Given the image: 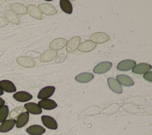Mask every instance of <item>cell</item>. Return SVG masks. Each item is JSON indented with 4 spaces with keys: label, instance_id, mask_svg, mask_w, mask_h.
Listing matches in <instances>:
<instances>
[{
    "label": "cell",
    "instance_id": "19",
    "mask_svg": "<svg viewBox=\"0 0 152 135\" xmlns=\"http://www.w3.org/2000/svg\"><path fill=\"white\" fill-rule=\"evenodd\" d=\"M10 8L11 11L16 14L24 15L28 13L27 8L20 3H14L11 4Z\"/></svg>",
    "mask_w": 152,
    "mask_h": 135
},
{
    "label": "cell",
    "instance_id": "21",
    "mask_svg": "<svg viewBox=\"0 0 152 135\" xmlns=\"http://www.w3.org/2000/svg\"><path fill=\"white\" fill-rule=\"evenodd\" d=\"M27 8V12L29 13V14L33 18L38 19V20H42L43 18L42 13L40 12V11L39 10L37 7L33 5H28Z\"/></svg>",
    "mask_w": 152,
    "mask_h": 135
},
{
    "label": "cell",
    "instance_id": "11",
    "mask_svg": "<svg viewBox=\"0 0 152 135\" xmlns=\"http://www.w3.org/2000/svg\"><path fill=\"white\" fill-rule=\"evenodd\" d=\"M13 98L18 102H25L31 100L33 98V96L25 91H19L13 95Z\"/></svg>",
    "mask_w": 152,
    "mask_h": 135
},
{
    "label": "cell",
    "instance_id": "31",
    "mask_svg": "<svg viewBox=\"0 0 152 135\" xmlns=\"http://www.w3.org/2000/svg\"><path fill=\"white\" fill-rule=\"evenodd\" d=\"M7 24H8V21L5 18L0 17V27H4Z\"/></svg>",
    "mask_w": 152,
    "mask_h": 135
},
{
    "label": "cell",
    "instance_id": "27",
    "mask_svg": "<svg viewBox=\"0 0 152 135\" xmlns=\"http://www.w3.org/2000/svg\"><path fill=\"white\" fill-rule=\"evenodd\" d=\"M9 114V108L7 105H3L0 107V123L5 121Z\"/></svg>",
    "mask_w": 152,
    "mask_h": 135
},
{
    "label": "cell",
    "instance_id": "1",
    "mask_svg": "<svg viewBox=\"0 0 152 135\" xmlns=\"http://www.w3.org/2000/svg\"><path fill=\"white\" fill-rule=\"evenodd\" d=\"M109 39V36L103 32L95 33L90 37V40L95 43H103L108 41Z\"/></svg>",
    "mask_w": 152,
    "mask_h": 135
},
{
    "label": "cell",
    "instance_id": "18",
    "mask_svg": "<svg viewBox=\"0 0 152 135\" xmlns=\"http://www.w3.org/2000/svg\"><path fill=\"white\" fill-rule=\"evenodd\" d=\"M16 121L14 119L6 120L0 125V132L6 133L11 130L15 125Z\"/></svg>",
    "mask_w": 152,
    "mask_h": 135
},
{
    "label": "cell",
    "instance_id": "17",
    "mask_svg": "<svg viewBox=\"0 0 152 135\" xmlns=\"http://www.w3.org/2000/svg\"><path fill=\"white\" fill-rule=\"evenodd\" d=\"M17 61L20 65L26 68H31L34 67L36 65L34 60L26 56H20L17 59Z\"/></svg>",
    "mask_w": 152,
    "mask_h": 135
},
{
    "label": "cell",
    "instance_id": "13",
    "mask_svg": "<svg viewBox=\"0 0 152 135\" xmlns=\"http://www.w3.org/2000/svg\"><path fill=\"white\" fill-rule=\"evenodd\" d=\"M39 106L44 109L46 110H52L56 108L58 106L57 103L52 99H46L40 101L38 102Z\"/></svg>",
    "mask_w": 152,
    "mask_h": 135
},
{
    "label": "cell",
    "instance_id": "5",
    "mask_svg": "<svg viewBox=\"0 0 152 135\" xmlns=\"http://www.w3.org/2000/svg\"><path fill=\"white\" fill-rule=\"evenodd\" d=\"M43 125L48 128L51 130H56L58 128V124L56 121L52 117L48 115H43L41 117Z\"/></svg>",
    "mask_w": 152,
    "mask_h": 135
},
{
    "label": "cell",
    "instance_id": "33",
    "mask_svg": "<svg viewBox=\"0 0 152 135\" xmlns=\"http://www.w3.org/2000/svg\"><path fill=\"white\" fill-rule=\"evenodd\" d=\"M4 94V91L1 89V87H0V96H1V95H2Z\"/></svg>",
    "mask_w": 152,
    "mask_h": 135
},
{
    "label": "cell",
    "instance_id": "22",
    "mask_svg": "<svg viewBox=\"0 0 152 135\" xmlns=\"http://www.w3.org/2000/svg\"><path fill=\"white\" fill-rule=\"evenodd\" d=\"M116 80L118 82L124 86H132L134 84V81L129 76L125 74H119L117 76Z\"/></svg>",
    "mask_w": 152,
    "mask_h": 135
},
{
    "label": "cell",
    "instance_id": "6",
    "mask_svg": "<svg viewBox=\"0 0 152 135\" xmlns=\"http://www.w3.org/2000/svg\"><path fill=\"white\" fill-rule=\"evenodd\" d=\"M38 8L42 13L48 15H52L57 12L56 8L52 5L48 3H43L40 4Z\"/></svg>",
    "mask_w": 152,
    "mask_h": 135
},
{
    "label": "cell",
    "instance_id": "16",
    "mask_svg": "<svg viewBox=\"0 0 152 135\" xmlns=\"http://www.w3.org/2000/svg\"><path fill=\"white\" fill-rule=\"evenodd\" d=\"M57 51H54L52 49H48L45 51L41 55L40 60L41 62H49L53 60L57 55Z\"/></svg>",
    "mask_w": 152,
    "mask_h": 135
},
{
    "label": "cell",
    "instance_id": "15",
    "mask_svg": "<svg viewBox=\"0 0 152 135\" xmlns=\"http://www.w3.org/2000/svg\"><path fill=\"white\" fill-rule=\"evenodd\" d=\"M24 108L28 113L32 114L37 115L40 114L42 112V108L39 106L38 104L34 102H28L24 104Z\"/></svg>",
    "mask_w": 152,
    "mask_h": 135
},
{
    "label": "cell",
    "instance_id": "26",
    "mask_svg": "<svg viewBox=\"0 0 152 135\" xmlns=\"http://www.w3.org/2000/svg\"><path fill=\"white\" fill-rule=\"evenodd\" d=\"M60 7L62 10L67 14L72 12V5L68 0H61L59 2Z\"/></svg>",
    "mask_w": 152,
    "mask_h": 135
},
{
    "label": "cell",
    "instance_id": "23",
    "mask_svg": "<svg viewBox=\"0 0 152 135\" xmlns=\"http://www.w3.org/2000/svg\"><path fill=\"white\" fill-rule=\"evenodd\" d=\"M29 120V113L27 112H22L17 119L15 125L17 128H21L24 127L28 121Z\"/></svg>",
    "mask_w": 152,
    "mask_h": 135
},
{
    "label": "cell",
    "instance_id": "2",
    "mask_svg": "<svg viewBox=\"0 0 152 135\" xmlns=\"http://www.w3.org/2000/svg\"><path fill=\"white\" fill-rule=\"evenodd\" d=\"M112 66V63L109 61H104L97 64L93 69V72L96 74H103L108 71Z\"/></svg>",
    "mask_w": 152,
    "mask_h": 135
},
{
    "label": "cell",
    "instance_id": "10",
    "mask_svg": "<svg viewBox=\"0 0 152 135\" xmlns=\"http://www.w3.org/2000/svg\"><path fill=\"white\" fill-rule=\"evenodd\" d=\"M0 87L3 91L8 93L15 92L17 90L14 84L11 81L8 80H2L0 81Z\"/></svg>",
    "mask_w": 152,
    "mask_h": 135
},
{
    "label": "cell",
    "instance_id": "20",
    "mask_svg": "<svg viewBox=\"0 0 152 135\" xmlns=\"http://www.w3.org/2000/svg\"><path fill=\"white\" fill-rule=\"evenodd\" d=\"M26 131L30 135H42L45 133V128L39 125H33L26 129Z\"/></svg>",
    "mask_w": 152,
    "mask_h": 135
},
{
    "label": "cell",
    "instance_id": "24",
    "mask_svg": "<svg viewBox=\"0 0 152 135\" xmlns=\"http://www.w3.org/2000/svg\"><path fill=\"white\" fill-rule=\"evenodd\" d=\"M93 78H94L93 74H92L90 73L84 72V73H80L78 75H77L75 77V79L78 82L82 83H88V82L90 81L91 80H92L93 79Z\"/></svg>",
    "mask_w": 152,
    "mask_h": 135
},
{
    "label": "cell",
    "instance_id": "30",
    "mask_svg": "<svg viewBox=\"0 0 152 135\" xmlns=\"http://www.w3.org/2000/svg\"><path fill=\"white\" fill-rule=\"evenodd\" d=\"M152 72L151 71H148V73H145L144 75V78L148 80V81L150 82H151L152 81Z\"/></svg>",
    "mask_w": 152,
    "mask_h": 135
},
{
    "label": "cell",
    "instance_id": "12",
    "mask_svg": "<svg viewBox=\"0 0 152 135\" xmlns=\"http://www.w3.org/2000/svg\"><path fill=\"white\" fill-rule=\"evenodd\" d=\"M107 83L110 89L115 93L120 94L122 92V85L118 82V81L113 78L109 77L107 79Z\"/></svg>",
    "mask_w": 152,
    "mask_h": 135
},
{
    "label": "cell",
    "instance_id": "25",
    "mask_svg": "<svg viewBox=\"0 0 152 135\" xmlns=\"http://www.w3.org/2000/svg\"><path fill=\"white\" fill-rule=\"evenodd\" d=\"M5 18L9 22L14 24H19L20 23V20L17 14L10 10H7L5 11Z\"/></svg>",
    "mask_w": 152,
    "mask_h": 135
},
{
    "label": "cell",
    "instance_id": "14",
    "mask_svg": "<svg viewBox=\"0 0 152 135\" xmlns=\"http://www.w3.org/2000/svg\"><path fill=\"white\" fill-rule=\"evenodd\" d=\"M96 43L90 40H86L79 45L78 49L81 52H88L93 51L96 47Z\"/></svg>",
    "mask_w": 152,
    "mask_h": 135
},
{
    "label": "cell",
    "instance_id": "3",
    "mask_svg": "<svg viewBox=\"0 0 152 135\" xmlns=\"http://www.w3.org/2000/svg\"><path fill=\"white\" fill-rule=\"evenodd\" d=\"M55 87L52 86H48L42 89L38 93L37 98L40 99H46L50 98L54 93Z\"/></svg>",
    "mask_w": 152,
    "mask_h": 135
},
{
    "label": "cell",
    "instance_id": "29",
    "mask_svg": "<svg viewBox=\"0 0 152 135\" xmlns=\"http://www.w3.org/2000/svg\"><path fill=\"white\" fill-rule=\"evenodd\" d=\"M67 55L65 53H62V54H60L56 58L55 62L56 63H61L63 61H65V59L66 58Z\"/></svg>",
    "mask_w": 152,
    "mask_h": 135
},
{
    "label": "cell",
    "instance_id": "4",
    "mask_svg": "<svg viewBox=\"0 0 152 135\" xmlns=\"http://www.w3.org/2000/svg\"><path fill=\"white\" fill-rule=\"evenodd\" d=\"M136 65V62L132 59H125L121 61L117 65L118 70L120 71H129Z\"/></svg>",
    "mask_w": 152,
    "mask_h": 135
},
{
    "label": "cell",
    "instance_id": "7",
    "mask_svg": "<svg viewBox=\"0 0 152 135\" xmlns=\"http://www.w3.org/2000/svg\"><path fill=\"white\" fill-rule=\"evenodd\" d=\"M81 38L80 36H74L67 42L66 51L68 52H72L75 51L80 44Z\"/></svg>",
    "mask_w": 152,
    "mask_h": 135
},
{
    "label": "cell",
    "instance_id": "9",
    "mask_svg": "<svg viewBox=\"0 0 152 135\" xmlns=\"http://www.w3.org/2000/svg\"><path fill=\"white\" fill-rule=\"evenodd\" d=\"M151 69V65L147 63H140L132 68V71L134 73L138 74H143L148 73Z\"/></svg>",
    "mask_w": 152,
    "mask_h": 135
},
{
    "label": "cell",
    "instance_id": "8",
    "mask_svg": "<svg viewBox=\"0 0 152 135\" xmlns=\"http://www.w3.org/2000/svg\"><path fill=\"white\" fill-rule=\"evenodd\" d=\"M67 44V40L64 38H57L53 40L50 45L49 47L52 50H59L64 48Z\"/></svg>",
    "mask_w": 152,
    "mask_h": 135
},
{
    "label": "cell",
    "instance_id": "28",
    "mask_svg": "<svg viewBox=\"0 0 152 135\" xmlns=\"http://www.w3.org/2000/svg\"><path fill=\"white\" fill-rule=\"evenodd\" d=\"M23 110H24V107L23 106H18V107L15 108L11 111L10 114V118H15L16 117H18L22 113Z\"/></svg>",
    "mask_w": 152,
    "mask_h": 135
},
{
    "label": "cell",
    "instance_id": "32",
    "mask_svg": "<svg viewBox=\"0 0 152 135\" xmlns=\"http://www.w3.org/2000/svg\"><path fill=\"white\" fill-rule=\"evenodd\" d=\"M5 103V101H4V100L2 98H0V107H1L2 106L4 105Z\"/></svg>",
    "mask_w": 152,
    "mask_h": 135
}]
</instances>
